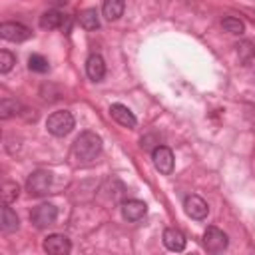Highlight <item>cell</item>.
Wrapping results in <instances>:
<instances>
[{"label":"cell","instance_id":"18","mask_svg":"<svg viewBox=\"0 0 255 255\" xmlns=\"http://www.w3.org/2000/svg\"><path fill=\"white\" fill-rule=\"evenodd\" d=\"M18 193H20V187H18V183H14V181H4V185H2V201L4 203H14L16 199H18Z\"/></svg>","mask_w":255,"mask_h":255},{"label":"cell","instance_id":"21","mask_svg":"<svg viewBox=\"0 0 255 255\" xmlns=\"http://www.w3.org/2000/svg\"><path fill=\"white\" fill-rule=\"evenodd\" d=\"M221 26H223V30L229 32V34H243V30H245L243 22H241L239 18H233V16L223 18V20H221Z\"/></svg>","mask_w":255,"mask_h":255},{"label":"cell","instance_id":"11","mask_svg":"<svg viewBox=\"0 0 255 255\" xmlns=\"http://www.w3.org/2000/svg\"><path fill=\"white\" fill-rule=\"evenodd\" d=\"M110 114H112V118L120 124V126H124V128H135V124H137V120H135V116L124 106V104H112L110 106Z\"/></svg>","mask_w":255,"mask_h":255},{"label":"cell","instance_id":"6","mask_svg":"<svg viewBox=\"0 0 255 255\" xmlns=\"http://www.w3.org/2000/svg\"><path fill=\"white\" fill-rule=\"evenodd\" d=\"M151 159H153V165L159 173L163 175H169L173 171V151L165 145H157L153 151H151Z\"/></svg>","mask_w":255,"mask_h":255},{"label":"cell","instance_id":"7","mask_svg":"<svg viewBox=\"0 0 255 255\" xmlns=\"http://www.w3.org/2000/svg\"><path fill=\"white\" fill-rule=\"evenodd\" d=\"M0 36L8 42H24L32 36V32H30V28H26L20 22H4L0 26Z\"/></svg>","mask_w":255,"mask_h":255},{"label":"cell","instance_id":"14","mask_svg":"<svg viewBox=\"0 0 255 255\" xmlns=\"http://www.w3.org/2000/svg\"><path fill=\"white\" fill-rule=\"evenodd\" d=\"M62 24H64V16L58 10H48L40 16V28H44V30H56Z\"/></svg>","mask_w":255,"mask_h":255},{"label":"cell","instance_id":"10","mask_svg":"<svg viewBox=\"0 0 255 255\" xmlns=\"http://www.w3.org/2000/svg\"><path fill=\"white\" fill-rule=\"evenodd\" d=\"M147 213V205L139 199H128L122 205V217L126 221H139Z\"/></svg>","mask_w":255,"mask_h":255},{"label":"cell","instance_id":"22","mask_svg":"<svg viewBox=\"0 0 255 255\" xmlns=\"http://www.w3.org/2000/svg\"><path fill=\"white\" fill-rule=\"evenodd\" d=\"M237 54H239V58H241L243 62H249V60L255 56V44L249 42V40L239 42V44H237Z\"/></svg>","mask_w":255,"mask_h":255},{"label":"cell","instance_id":"17","mask_svg":"<svg viewBox=\"0 0 255 255\" xmlns=\"http://www.w3.org/2000/svg\"><path fill=\"white\" fill-rule=\"evenodd\" d=\"M18 227H20L18 215L8 207V203H4V207H2V231H4V233H12V231H16Z\"/></svg>","mask_w":255,"mask_h":255},{"label":"cell","instance_id":"2","mask_svg":"<svg viewBox=\"0 0 255 255\" xmlns=\"http://www.w3.org/2000/svg\"><path fill=\"white\" fill-rule=\"evenodd\" d=\"M46 129L56 135V137H64L74 129V116L68 110H60L54 112L52 116H48L46 120Z\"/></svg>","mask_w":255,"mask_h":255},{"label":"cell","instance_id":"15","mask_svg":"<svg viewBox=\"0 0 255 255\" xmlns=\"http://www.w3.org/2000/svg\"><path fill=\"white\" fill-rule=\"evenodd\" d=\"M124 8H126L124 0H104V4H102V12H104L106 20H110V22L118 20L124 14Z\"/></svg>","mask_w":255,"mask_h":255},{"label":"cell","instance_id":"13","mask_svg":"<svg viewBox=\"0 0 255 255\" xmlns=\"http://www.w3.org/2000/svg\"><path fill=\"white\" fill-rule=\"evenodd\" d=\"M86 72H88L90 80L100 82L106 76V62H104V58L100 54H92L88 58V62H86Z\"/></svg>","mask_w":255,"mask_h":255},{"label":"cell","instance_id":"9","mask_svg":"<svg viewBox=\"0 0 255 255\" xmlns=\"http://www.w3.org/2000/svg\"><path fill=\"white\" fill-rule=\"evenodd\" d=\"M183 207H185V213H187L191 219H197V221L205 219L207 213H209V207H207L205 199L199 197V195H187L185 201H183Z\"/></svg>","mask_w":255,"mask_h":255},{"label":"cell","instance_id":"3","mask_svg":"<svg viewBox=\"0 0 255 255\" xmlns=\"http://www.w3.org/2000/svg\"><path fill=\"white\" fill-rule=\"evenodd\" d=\"M50 181H52V173L46 171V169H36L28 175L26 179V191L32 195V197H40L44 193H48L50 189Z\"/></svg>","mask_w":255,"mask_h":255},{"label":"cell","instance_id":"19","mask_svg":"<svg viewBox=\"0 0 255 255\" xmlns=\"http://www.w3.org/2000/svg\"><path fill=\"white\" fill-rule=\"evenodd\" d=\"M18 110H20V104L16 100H12V98H4L0 102V118L2 120H8L10 116L18 114Z\"/></svg>","mask_w":255,"mask_h":255},{"label":"cell","instance_id":"5","mask_svg":"<svg viewBox=\"0 0 255 255\" xmlns=\"http://www.w3.org/2000/svg\"><path fill=\"white\" fill-rule=\"evenodd\" d=\"M227 243H229V239H227V235L221 229H217V227H207L205 229V233H203V245H205L207 251L221 253V251L227 249Z\"/></svg>","mask_w":255,"mask_h":255},{"label":"cell","instance_id":"1","mask_svg":"<svg viewBox=\"0 0 255 255\" xmlns=\"http://www.w3.org/2000/svg\"><path fill=\"white\" fill-rule=\"evenodd\" d=\"M102 153V137L96 131H82L72 143V159L80 165L92 163Z\"/></svg>","mask_w":255,"mask_h":255},{"label":"cell","instance_id":"4","mask_svg":"<svg viewBox=\"0 0 255 255\" xmlns=\"http://www.w3.org/2000/svg\"><path fill=\"white\" fill-rule=\"evenodd\" d=\"M56 217H58V207H56L54 203H40V205L34 207L32 213H30V221H32L34 227H38V229H44V227H48V225H54Z\"/></svg>","mask_w":255,"mask_h":255},{"label":"cell","instance_id":"20","mask_svg":"<svg viewBox=\"0 0 255 255\" xmlns=\"http://www.w3.org/2000/svg\"><path fill=\"white\" fill-rule=\"evenodd\" d=\"M28 68H30L32 72L44 74V72H48L50 64H48V60H46L44 56H40V54H32V56L28 58Z\"/></svg>","mask_w":255,"mask_h":255},{"label":"cell","instance_id":"16","mask_svg":"<svg viewBox=\"0 0 255 255\" xmlns=\"http://www.w3.org/2000/svg\"><path fill=\"white\" fill-rule=\"evenodd\" d=\"M78 22L84 30H96L100 28V18H98V12L96 8H86L78 14Z\"/></svg>","mask_w":255,"mask_h":255},{"label":"cell","instance_id":"8","mask_svg":"<svg viewBox=\"0 0 255 255\" xmlns=\"http://www.w3.org/2000/svg\"><path fill=\"white\" fill-rule=\"evenodd\" d=\"M70 249H72V245H70V239L66 235L52 233L44 239V251L50 255H68Z\"/></svg>","mask_w":255,"mask_h":255},{"label":"cell","instance_id":"12","mask_svg":"<svg viewBox=\"0 0 255 255\" xmlns=\"http://www.w3.org/2000/svg\"><path fill=\"white\" fill-rule=\"evenodd\" d=\"M163 245L169 251H183L185 249V235L175 227H167L163 231Z\"/></svg>","mask_w":255,"mask_h":255},{"label":"cell","instance_id":"23","mask_svg":"<svg viewBox=\"0 0 255 255\" xmlns=\"http://www.w3.org/2000/svg\"><path fill=\"white\" fill-rule=\"evenodd\" d=\"M14 64H16V58H14L8 50H2V52H0V72H2V74L10 72Z\"/></svg>","mask_w":255,"mask_h":255}]
</instances>
